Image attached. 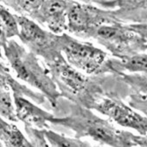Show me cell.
I'll list each match as a JSON object with an SVG mask.
<instances>
[{"mask_svg":"<svg viewBox=\"0 0 147 147\" xmlns=\"http://www.w3.org/2000/svg\"><path fill=\"white\" fill-rule=\"evenodd\" d=\"M26 137L19 128L0 116V140L5 147H21Z\"/></svg>","mask_w":147,"mask_h":147,"instance_id":"obj_14","label":"cell"},{"mask_svg":"<svg viewBox=\"0 0 147 147\" xmlns=\"http://www.w3.org/2000/svg\"><path fill=\"white\" fill-rule=\"evenodd\" d=\"M128 103L132 109L140 113L143 109H147V95L129 94L128 97Z\"/></svg>","mask_w":147,"mask_h":147,"instance_id":"obj_20","label":"cell"},{"mask_svg":"<svg viewBox=\"0 0 147 147\" xmlns=\"http://www.w3.org/2000/svg\"><path fill=\"white\" fill-rule=\"evenodd\" d=\"M44 135L51 147H97L88 142L66 137L51 129H44Z\"/></svg>","mask_w":147,"mask_h":147,"instance_id":"obj_15","label":"cell"},{"mask_svg":"<svg viewBox=\"0 0 147 147\" xmlns=\"http://www.w3.org/2000/svg\"><path fill=\"white\" fill-rule=\"evenodd\" d=\"M62 54L72 67L89 76L104 75V68L111 57L107 52L66 34L59 35Z\"/></svg>","mask_w":147,"mask_h":147,"instance_id":"obj_5","label":"cell"},{"mask_svg":"<svg viewBox=\"0 0 147 147\" xmlns=\"http://www.w3.org/2000/svg\"><path fill=\"white\" fill-rule=\"evenodd\" d=\"M19 38L36 57H41L46 65L65 59L59 45V35L42 28L28 17L16 15Z\"/></svg>","mask_w":147,"mask_h":147,"instance_id":"obj_6","label":"cell"},{"mask_svg":"<svg viewBox=\"0 0 147 147\" xmlns=\"http://www.w3.org/2000/svg\"><path fill=\"white\" fill-rule=\"evenodd\" d=\"M5 56L17 78L36 88L56 109L61 99L47 68L39 63L37 57L14 40H9L3 47Z\"/></svg>","mask_w":147,"mask_h":147,"instance_id":"obj_3","label":"cell"},{"mask_svg":"<svg viewBox=\"0 0 147 147\" xmlns=\"http://www.w3.org/2000/svg\"><path fill=\"white\" fill-rule=\"evenodd\" d=\"M0 147H5V145L3 144V142L0 140Z\"/></svg>","mask_w":147,"mask_h":147,"instance_id":"obj_26","label":"cell"},{"mask_svg":"<svg viewBox=\"0 0 147 147\" xmlns=\"http://www.w3.org/2000/svg\"><path fill=\"white\" fill-rule=\"evenodd\" d=\"M50 75L55 83L61 99L93 110L100 98L111 92L120 78L112 74L89 76L76 70L63 59L47 64Z\"/></svg>","mask_w":147,"mask_h":147,"instance_id":"obj_1","label":"cell"},{"mask_svg":"<svg viewBox=\"0 0 147 147\" xmlns=\"http://www.w3.org/2000/svg\"><path fill=\"white\" fill-rule=\"evenodd\" d=\"M63 115L56 116L51 124L65 127L74 133V138H90L109 147H135L133 133L116 127L110 120L103 119L93 110L65 100Z\"/></svg>","mask_w":147,"mask_h":147,"instance_id":"obj_2","label":"cell"},{"mask_svg":"<svg viewBox=\"0 0 147 147\" xmlns=\"http://www.w3.org/2000/svg\"><path fill=\"white\" fill-rule=\"evenodd\" d=\"M0 19H1L6 31L8 40L14 36H19V25L16 19V15H13L10 11L0 3Z\"/></svg>","mask_w":147,"mask_h":147,"instance_id":"obj_19","label":"cell"},{"mask_svg":"<svg viewBox=\"0 0 147 147\" xmlns=\"http://www.w3.org/2000/svg\"><path fill=\"white\" fill-rule=\"evenodd\" d=\"M3 2V5L5 6H8L12 8L13 11L18 12L21 16L25 17H30L32 13L40 6L42 0H35V1H29V0H5Z\"/></svg>","mask_w":147,"mask_h":147,"instance_id":"obj_16","label":"cell"},{"mask_svg":"<svg viewBox=\"0 0 147 147\" xmlns=\"http://www.w3.org/2000/svg\"><path fill=\"white\" fill-rule=\"evenodd\" d=\"M66 20L70 34L82 39H91L99 26L117 20L110 10L99 8L90 1H68Z\"/></svg>","mask_w":147,"mask_h":147,"instance_id":"obj_7","label":"cell"},{"mask_svg":"<svg viewBox=\"0 0 147 147\" xmlns=\"http://www.w3.org/2000/svg\"><path fill=\"white\" fill-rule=\"evenodd\" d=\"M130 28L136 31L147 43V22L142 24H136V25H129Z\"/></svg>","mask_w":147,"mask_h":147,"instance_id":"obj_21","label":"cell"},{"mask_svg":"<svg viewBox=\"0 0 147 147\" xmlns=\"http://www.w3.org/2000/svg\"><path fill=\"white\" fill-rule=\"evenodd\" d=\"M133 140H134L135 147H147V134L144 136L135 135Z\"/></svg>","mask_w":147,"mask_h":147,"instance_id":"obj_22","label":"cell"},{"mask_svg":"<svg viewBox=\"0 0 147 147\" xmlns=\"http://www.w3.org/2000/svg\"><path fill=\"white\" fill-rule=\"evenodd\" d=\"M104 74L117 76L129 89L130 94L147 95V53H141L124 60L110 57Z\"/></svg>","mask_w":147,"mask_h":147,"instance_id":"obj_8","label":"cell"},{"mask_svg":"<svg viewBox=\"0 0 147 147\" xmlns=\"http://www.w3.org/2000/svg\"><path fill=\"white\" fill-rule=\"evenodd\" d=\"M0 116L9 122H18L14 102L8 91L0 89Z\"/></svg>","mask_w":147,"mask_h":147,"instance_id":"obj_18","label":"cell"},{"mask_svg":"<svg viewBox=\"0 0 147 147\" xmlns=\"http://www.w3.org/2000/svg\"><path fill=\"white\" fill-rule=\"evenodd\" d=\"M24 130L28 138H26L21 147H51L45 138L44 129H38L24 125Z\"/></svg>","mask_w":147,"mask_h":147,"instance_id":"obj_17","label":"cell"},{"mask_svg":"<svg viewBox=\"0 0 147 147\" xmlns=\"http://www.w3.org/2000/svg\"><path fill=\"white\" fill-rule=\"evenodd\" d=\"M91 39L104 47L112 57L124 60L141 53H147V43L129 25L113 21L102 25Z\"/></svg>","mask_w":147,"mask_h":147,"instance_id":"obj_4","label":"cell"},{"mask_svg":"<svg viewBox=\"0 0 147 147\" xmlns=\"http://www.w3.org/2000/svg\"><path fill=\"white\" fill-rule=\"evenodd\" d=\"M9 41L8 38H7V35H6V31H5V26L0 19V47H4L7 42Z\"/></svg>","mask_w":147,"mask_h":147,"instance_id":"obj_23","label":"cell"},{"mask_svg":"<svg viewBox=\"0 0 147 147\" xmlns=\"http://www.w3.org/2000/svg\"><path fill=\"white\" fill-rule=\"evenodd\" d=\"M0 58H3V53H2V47H0Z\"/></svg>","mask_w":147,"mask_h":147,"instance_id":"obj_25","label":"cell"},{"mask_svg":"<svg viewBox=\"0 0 147 147\" xmlns=\"http://www.w3.org/2000/svg\"><path fill=\"white\" fill-rule=\"evenodd\" d=\"M0 89L12 91L13 97H27L36 104H44L46 100L41 92H36L27 86L18 82L10 73L9 68L2 63H0Z\"/></svg>","mask_w":147,"mask_h":147,"instance_id":"obj_13","label":"cell"},{"mask_svg":"<svg viewBox=\"0 0 147 147\" xmlns=\"http://www.w3.org/2000/svg\"><path fill=\"white\" fill-rule=\"evenodd\" d=\"M142 115H144L146 118H147V109H143L141 112H140Z\"/></svg>","mask_w":147,"mask_h":147,"instance_id":"obj_24","label":"cell"},{"mask_svg":"<svg viewBox=\"0 0 147 147\" xmlns=\"http://www.w3.org/2000/svg\"><path fill=\"white\" fill-rule=\"evenodd\" d=\"M93 110L107 116L110 121L136 130L140 136L147 134V118L127 105L119 92H111L98 100Z\"/></svg>","mask_w":147,"mask_h":147,"instance_id":"obj_9","label":"cell"},{"mask_svg":"<svg viewBox=\"0 0 147 147\" xmlns=\"http://www.w3.org/2000/svg\"><path fill=\"white\" fill-rule=\"evenodd\" d=\"M93 5L105 10H110L113 17L127 25L147 22V1H90Z\"/></svg>","mask_w":147,"mask_h":147,"instance_id":"obj_11","label":"cell"},{"mask_svg":"<svg viewBox=\"0 0 147 147\" xmlns=\"http://www.w3.org/2000/svg\"><path fill=\"white\" fill-rule=\"evenodd\" d=\"M66 11L68 1H42L29 19L46 26L52 34L60 35L68 31Z\"/></svg>","mask_w":147,"mask_h":147,"instance_id":"obj_10","label":"cell"},{"mask_svg":"<svg viewBox=\"0 0 147 147\" xmlns=\"http://www.w3.org/2000/svg\"><path fill=\"white\" fill-rule=\"evenodd\" d=\"M18 122L26 126H30L38 129H50L49 123H52L56 115L39 108L34 102L25 97H13Z\"/></svg>","mask_w":147,"mask_h":147,"instance_id":"obj_12","label":"cell"}]
</instances>
